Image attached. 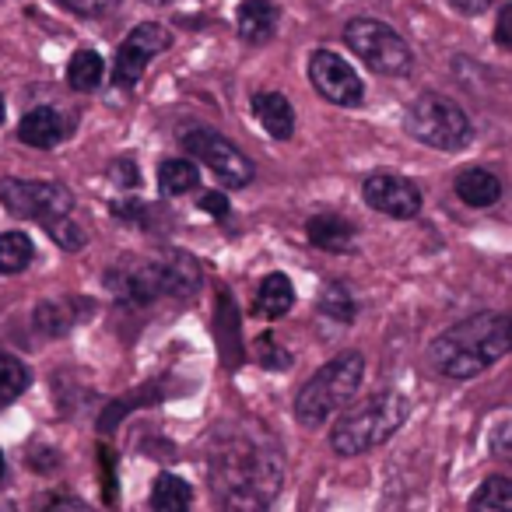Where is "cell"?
Wrapping results in <instances>:
<instances>
[{
  "mask_svg": "<svg viewBox=\"0 0 512 512\" xmlns=\"http://www.w3.org/2000/svg\"><path fill=\"white\" fill-rule=\"evenodd\" d=\"M285 481V463L274 442L239 435L214 456V491L225 509H264Z\"/></svg>",
  "mask_w": 512,
  "mask_h": 512,
  "instance_id": "6da1fadb",
  "label": "cell"
},
{
  "mask_svg": "<svg viewBox=\"0 0 512 512\" xmlns=\"http://www.w3.org/2000/svg\"><path fill=\"white\" fill-rule=\"evenodd\" d=\"M509 355L505 313H474L428 344V365L446 379H474Z\"/></svg>",
  "mask_w": 512,
  "mask_h": 512,
  "instance_id": "7a4b0ae2",
  "label": "cell"
},
{
  "mask_svg": "<svg viewBox=\"0 0 512 512\" xmlns=\"http://www.w3.org/2000/svg\"><path fill=\"white\" fill-rule=\"evenodd\" d=\"M407 421V397L404 393H372L362 404L341 407L334 432H330V446L337 456H362L369 449L390 442Z\"/></svg>",
  "mask_w": 512,
  "mask_h": 512,
  "instance_id": "3957f363",
  "label": "cell"
},
{
  "mask_svg": "<svg viewBox=\"0 0 512 512\" xmlns=\"http://www.w3.org/2000/svg\"><path fill=\"white\" fill-rule=\"evenodd\" d=\"M365 379V358L358 351H344V355L330 358L316 376L302 383L299 397H295V418L302 428H320L334 418L341 407L355 400L358 386Z\"/></svg>",
  "mask_w": 512,
  "mask_h": 512,
  "instance_id": "277c9868",
  "label": "cell"
},
{
  "mask_svg": "<svg viewBox=\"0 0 512 512\" xmlns=\"http://www.w3.org/2000/svg\"><path fill=\"white\" fill-rule=\"evenodd\" d=\"M109 285L120 299L127 302H155L162 295H186L200 285V271L193 264V256L172 253L162 260H134V264H123L109 274Z\"/></svg>",
  "mask_w": 512,
  "mask_h": 512,
  "instance_id": "5b68a950",
  "label": "cell"
},
{
  "mask_svg": "<svg viewBox=\"0 0 512 512\" xmlns=\"http://www.w3.org/2000/svg\"><path fill=\"white\" fill-rule=\"evenodd\" d=\"M404 127L414 141L428 144V148L439 151H460L470 144L474 127H470V116L463 113V106L449 95L425 92L411 102L404 116Z\"/></svg>",
  "mask_w": 512,
  "mask_h": 512,
  "instance_id": "8992f818",
  "label": "cell"
},
{
  "mask_svg": "<svg viewBox=\"0 0 512 512\" xmlns=\"http://www.w3.org/2000/svg\"><path fill=\"white\" fill-rule=\"evenodd\" d=\"M344 43L369 71L383 74V78H404L414 67V53L404 43V36L379 18H351L344 25Z\"/></svg>",
  "mask_w": 512,
  "mask_h": 512,
  "instance_id": "52a82bcc",
  "label": "cell"
},
{
  "mask_svg": "<svg viewBox=\"0 0 512 512\" xmlns=\"http://www.w3.org/2000/svg\"><path fill=\"white\" fill-rule=\"evenodd\" d=\"M0 204L4 211L22 221H39L74 211V193L64 183H46V179H0Z\"/></svg>",
  "mask_w": 512,
  "mask_h": 512,
  "instance_id": "ba28073f",
  "label": "cell"
},
{
  "mask_svg": "<svg viewBox=\"0 0 512 512\" xmlns=\"http://www.w3.org/2000/svg\"><path fill=\"white\" fill-rule=\"evenodd\" d=\"M183 148L190 151L197 162H204V169H211L218 176V183L232 186V190H242V186L253 183L256 165L253 158H246L225 134L211 127H190L183 130Z\"/></svg>",
  "mask_w": 512,
  "mask_h": 512,
  "instance_id": "9c48e42d",
  "label": "cell"
},
{
  "mask_svg": "<svg viewBox=\"0 0 512 512\" xmlns=\"http://www.w3.org/2000/svg\"><path fill=\"white\" fill-rule=\"evenodd\" d=\"M169 46H172V36H169L165 25H158V22L137 25V29L120 43V50H116L113 85L116 88H134L137 81L144 78V71H148L151 60H155L158 53L169 50Z\"/></svg>",
  "mask_w": 512,
  "mask_h": 512,
  "instance_id": "30bf717a",
  "label": "cell"
},
{
  "mask_svg": "<svg viewBox=\"0 0 512 512\" xmlns=\"http://www.w3.org/2000/svg\"><path fill=\"white\" fill-rule=\"evenodd\" d=\"M309 81L334 106L355 109L365 102V85L358 78V71L351 64H344V57H337L334 50H316L309 57Z\"/></svg>",
  "mask_w": 512,
  "mask_h": 512,
  "instance_id": "8fae6325",
  "label": "cell"
},
{
  "mask_svg": "<svg viewBox=\"0 0 512 512\" xmlns=\"http://www.w3.org/2000/svg\"><path fill=\"white\" fill-rule=\"evenodd\" d=\"M362 197L369 207H376L379 214H386V218H418L421 214V190L411 183V179L397 176V172H372V176H365L362 183Z\"/></svg>",
  "mask_w": 512,
  "mask_h": 512,
  "instance_id": "7c38bea8",
  "label": "cell"
},
{
  "mask_svg": "<svg viewBox=\"0 0 512 512\" xmlns=\"http://www.w3.org/2000/svg\"><path fill=\"white\" fill-rule=\"evenodd\" d=\"M71 134V123L60 109L53 106H39V109H29L18 123V141L29 144L36 151H50L57 148L64 137Z\"/></svg>",
  "mask_w": 512,
  "mask_h": 512,
  "instance_id": "4fadbf2b",
  "label": "cell"
},
{
  "mask_svg": "<svg viewBox=\"0 0 512 512\" xmlns=\"http://www.w3.org/2000/svg\"><path fill=\"white\" fill-rule=\"evenodd\" d=\"M453 190L467 207H491V204H498V200H502V179H498L491 169L470 165V169L456 172Z\"/></svg>",
  "mask_w": 512,
  "mask_h": 512,
  "instance_id": "5bb4252c",
  "label": "cell"
},
{
  "mask_svg": "<svg viewBox=\"0 0 512 512\" xmlns=\"http://www.w3.org/2000/svg\"><path fill=\"white\" fill-rule=\"evenodd\" d=\"M253 113L260 127L274 137V141H292L295 134V109L281 92H256L253 95Z\"/></svg>",
  "mask_w": 512,
  "mask_h": 512,
  "instance_id": "9a60e30c",
  "label": "cell"
},
{
  "mask_svg": "<svg viewBox=\"0 0 512 512\" xmlns=\"http://www.w3.org/2000/svg\"><path fill=\"white\" fill-rule=\"evenodd\" d=\"M235 25H239L242 43H267L278 32V8H274V0H242Z\"/></svg>",
  "mask_w": 512,
  "mask_h": 512,
  "instance_id": "2e32d148",
  "label": "cell"
},
{
  "mask_svg": "<svg viewBox=\"0 0 512 512\" xmlns=\"http://www.w3.org/2000/svg\"><path fill=\"white\" fill-rule=\"evenodd\" d=\"M306 235L316 249H327V253H348L355 246V225L344 221L341 214H316V218H309Z\"/></svg>",
  "mask_w": 512,
  "mask_h": 512,
  "instance_id": "e0dca14e",
  "label": "cell"
},
{
  "mask_svg": "<svg viewBox=\"0 0 512 512\" xmlns=\"http://www.w3.org/2000/svg\"><path fill=\"white\" fill-rule=\"evenodd\" d=\"M292 306H295V285L288 281V274H267L260 281V292H256V309L267 320H281V316H288Z\"/></svg>",
  "mask_w": 512,
  "mask_h": 512,
  "instance_id": "ac0fdd59",
  "label": "cell"
},
{
  "mask_svg": "<svg viewBox=\"0 0 512 512\" xmlns=\"http://www.w3.org/2000/svg\"><path fill=\"white\" fill-rule=\"evenodd\" d=\"M197 186L200 169L190 158H165L158 165V190H162V197H183V193H193Z\"/></svg>",
  "mask_w": 512,
  "mask_h": 512,
  "instance_id": "d6986e66",
  "label": "cell"
},
{
  "mask_svg": "<svg viewBox=\"0 0 512 512\" xmlns=\"http://www.w3.org/2000/svg\"><path fill=\"white\" fill-rule=\"evenodd\" d=\"M81 309H85V302H43V306L32 313V320H36V327L43 330L46 337H60V334H67V330L74 327V323L81 320Z\"/></svg>",
  "mask_w": 512,
  "mask_h": 512,
  "instance_id": "ffe728a7",
  "label": "cell"
},
{
  "mask_svg": "<svg viewBox=\"0 0 512 512\" xmlns=\"http://www.w3.org/2000/svg\"><path fill=\"white\" fill-rule=\"evenodd\" d=\"M193 505V491L183 477L176 474H158L155 488H151V509L155 512H183Z\"/></svg>",
  "mask_w": 512,
  "mask_h": 512,
  "instance_id": "44dd1931",
  "label": "cell"
},
{
  "mask_svg": "<svg viewBox=\"0 0 512 512\" xmlns=\"http://www.w3.org/2000/svg\"><path fill=\"white\" fill-rule=\"evenodd\" d=\"M106 78V64L95 50H78L67 64V85L74 92H95Z\"/></svg>",
  "mask_w": 512,
  "mask_h": 512,
  "instance_id": "7402d4cb",
  "label": "cell"
},
{
  "mask_svg": "<svg viewBox=\"0 0 512 512\" xmlns=\"http://www.w3.org/2000/svg\"><path fill=\"white\" fill-rule=\"evenodd\" d=\"M36 260V246L25 232L0 235V274H22Z\"/></svg>",
  "mask_w": 512,
  "mask_h": 512,
  "instance_id": "603a6c76",
  "label": "cell"
},
{
  "mask_svg": "<svg viewBox=\"0 0 512 512\" xmlns=\"http://www.w3.org/2000/svg\"><path fill=\"white\" fill-rule=\"evenodd\" d=\"M29 383H32V376H29V369H25V362L22 358H15V355H0V400L8 404V400H18L25 390H29Z\"/></svg>",
  "mask_w": 512,
  "mask_h": 512,
  "instance_id": "cb8c5ba5",
  "label": "cell"
},
{
  "mask_svg": "<svg viewBox=\"0 0 512 512\" xmlns=\"http://www.w3.org/2000/svg\"><path fill=\"white\" fill-rule=\"evenodd\" d=\"M470 509L481 512V509H512V481L509 477H488L481 488L470 495Z\"/></svg>",
  "mask_w": 512,
  "mask_h": 512,
  "instance_id": "d4e9b609",
  "label": "cell"
},
{
  "mask_svg": "<svg viewBox=\"0 0 512 512\" xmlns=\"http://www.w3.org/2000/svg\"><path fill=\"white\" fill-rule=\"evenodd\" d=\"M320 309H323V316H330V320H337V323L355 320V299H351L348 285H341V281H330V285L323 288V295H320Z\"/></svg>",
  "mask_w": 512,
  "mask_h": 512,
  "instance_id": "484cf974",
  "label": "cell"
},
{
  "mask_svg": "<svg viewBox=\"0 0 512 512\" xmlns=\"http://www.w3.org/2000/svg\"><path fill=\"white\" fill-rule=\"evenodd\" d=\"M46 232H50V239L57 242V246H64L67 253H74V249H81L88 242V235L81 232L78 225L71 221V214H60V218H50L46 221Z\"/></svg>",
  "mask_w": 512,
  "mask_h": 512,
  "instance_id": "4316f807",
  "label": "cell"
},
{
  "mask_svg": "<svg viewBox=\"0 0 512 512\" xmlns=\"http://www.w3.org/2000/svg\"><path fill=\"white\" fill-rule=\"evenodd\" d=\"M256 362L271 372H285V369H292V351L281 348L274 334H264L256 341Z\"/></svg>",
  "mask_w": 512,
  "mask_h": 512,
  "instance_id": "83f0119b",
  "label": "cell"
},
{
  "mask_svg": "<svg viewBox=\"0 0 512 512\" xmlns=\"http://www.w3.org/2000/svg\"><path fill=\"white\" fill-rule=\"evenodd\" d=\"M57 4H64V8L74 11V15L99 18V15H109V11H113L120 0H57Z\"/></svg>",
  "mask_w": 512,
  "mask_h": 512,
  "instance_id": "f1b7e54d",
  "label": "cell"
},
{
  "mask_svg": "<svg viewBox=\"0 0 512 512\" xmlns=\"http://www.w3.org/2000/svg\"><path fill=\"white\" fill-rule=\"evenodd\" d=\"M509 435H512V425H509V418H502V421L495 425V435H491V453H495L498 460H512Z\"/></svg>",
  "mask_w": 512,
  "mask_h": 512,
  "instance_id": "f546056e",
  "label": "cell"
},
{
  "mask_svg": "<svg viewBox=\"0 0 512 512\" xmlns=\"http://www.w3.org/2000/svg\"><path fill=\"white\" fill-rule=\"evenodd\" d=\"M197 207L204 214H211V218H228V200L225 193H214V190H204L197 200Z\"/></svg>",
  "mask_w": 512,
  "mask_h": 512,
  "instance_id": "4dcf8cb0",
  "label": "cell"
},
{
  "mask_svg": "<svg viewBox=\"0 0 512 512\" xmlns=\"http://www.w3.org/2000/svg\"><path fill=\"white\" fill-rule=\"evenodd\" d=\"M113 179L120 186H137V183H141V176H137V165L130 162V158H123V162L113 165Z\"/></svg>",
  "mask_w": 512,
  "mask_h": 512,
  "instance_id": "1f68e13d",
  "label": "cell"
},
{
  "mask_svg": "<svg viewBox=\"0 0 512 512\" xmlns=\"http://www.w3.org/2000/svg\"><path fill=\"white\" fill-rule=\"evenodd\" d=\"M495 43L502 46V50H509L512 46V36H509V8L498 11V25H495Z\"/></svg>",
  "mask_w": 512,
  "mask_h": 512,
  "instance_id": "d6a6232c",
  "label": "cell"
},
{
  "mask_svg": "<svg viewBox=\"0 0 512 512\" xmlns=\"http://www.w3.org/2000/svg\"><path fill=\"white\" fill-rule=\"evenodd\" d=\"M460 15H484L491 8V0H449Z\"/></svg>",
  "mask_w": 512,
  "mask_h": 512,
  "instance_id": "836d02e7",
  "label": "cell"
},
{
  "mask_svg": "<svg viewBox=\"0 0 512 512\" xmlns=\"http://www.w3.org/2000/svg\"><path fill=\"white\" fill-rule=\"evenodd\" d=\"M8 481V463H4V453H0V484Z\"/></svg>",
  "mask_w": 512,
  "mask_h": 512,
  "instance_id": "e575fe53",
  "label": "cell"
},
{
  "mask_svg": "<svg viewBox=\"0 0 512 512\" xmlns=\"http://www.w3.org/2000/svg\"><path fill=\"white\" fill-rule=\"evenodd\" d=\"M0 123H4V99H0Z\"/></svg>",
  "mask_w": 512,
  "mask_h": 512,
  "instance_id": "d590c367",
  "label": "cell"
}]
</instances>
